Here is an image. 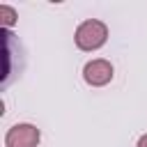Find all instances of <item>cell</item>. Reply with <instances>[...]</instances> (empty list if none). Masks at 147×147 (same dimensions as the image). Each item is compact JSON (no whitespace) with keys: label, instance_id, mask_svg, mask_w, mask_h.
Here are the masks:
<instances>
[{"label":"cell","instance_id":"obj_1","mask_svg":"<svg viewBox=\"0 0 147 147\" xmlns=\"http://www.w3.org/2000/svg\"><path fill=\"white\" fill-rule=\"evenodd\" d=\"M74 41H76V46L80 51H87V53L96 51L108 41V25L103 21H99V18H87L76 28Z\"/></svg>","mask_w":147,"mask_h":147},{"label":"cell","instance_id":"obj_2","mask_svg":"<svg viewBox=\"0 0 147 147\" xmlns=\"http://www.w3.org/2000/svg\"><path fill=\"white\" fill-rule=\"evenodd\" d=\"M41 133L34 124H14L5 133V147H37Z\"/></svg>","mask_w":147,"mask_h":147},{"label":"cell","instance_id":"obj_3","mask_svg":"<svg viewBox=\"0 0 147 147\" xmlns=\"http://www.w3.org/2000/svg\"><path fill=\"white\" fill-rule=\"evenodd\" d=\"M113 64L103 57H96V60H90L85 67H83V78L87 85L92 87H103L113 80Z\"/></svg>","mask_w":147,"mask_h":147},{"label":"cell","instance_id":"obj_4","mask_svg":"<svg viewBox=\"0 0 147 147\" xmlns=\"http://www.w3.org/2000/svg\"><path fill=\"white\" fill-rule=\"evenodd\" d=\"M16 11L9 7V5H0V23L5 25V28H11L14 23H16Z\"/></svg>","mask_w":147,"mask_h":147},{"label":"cell","instance_id":"obj_5","mask_svg":"<svg viewBox=\"0 0 147 147\" xmlns=\"http://www.w3.org/2000/svg\"><path fill=\"white\" fill-rule=\"evenodd\" d=\"M136 147H147V133H142L140 136V140H138V145Z\"/></svg>","mask_w":147,"mask_h":147}]
</instances>
